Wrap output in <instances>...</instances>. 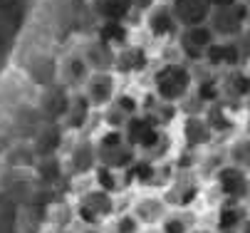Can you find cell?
<instances>
[{"label":"cell","mask_w":250,"mask_h":233,"mask_svg":"<svg viewBox=\"0 0 250 233\" xmlns=\"http://www.w3.org/2000/svg\"><path fill=\"white\" fill-rule=\"evenodd\" d=\"M206 62L210 67H218V70H238L243 64V55L235 40H216L210 45V50L206 52Z\"/></svg>","instance_id":"4fadbf2b"},{"label":"cell","mask_w":250,"mask_h":233,"mask_svg":"<svg viewBox=\"0 0 250 233\" xmlns=\"http://www.w3.org/2000/svg\"><path fill=\"white\" fill-rule=\"evenodd\" d=\"M69 99L72 92L64 85H50L45 89H40V99H38V112L50 122V124H62L67 109H69Z\"/></svg>","instance_id":"52a82bcc"},{"label":"cell","mask_w":250,"mask_h":233,"mask_svg":"<svg viewBox=\"0 0 250 233\" xmlns=\"http://www.w3.org/2000/svg\"><path fill=\"white\" fill-rule=\"evenodd\" d=\"M50 233H77V231H72V228H67V226H55Z\"/></svg>","instance_id":"e575fe53"},{"label":"cell","mask_w":250,"mask_h":233,"mask_svg":"<svg viewBox=\"0 0 250 233\" xmlns=\"http://www.w3.org/2000/svg\"><path fill=\"white\" fill-rule=\"evenodd\" d=\"M117 213V198L114 193H106L97 186L87 189L84 193H80L77 204H75V216L80 223L84 226H102L109 218H114Z\"/></svg>","instance_id":"3957f363"},{"label":"cell","mask_w":250,"mask_h":233,"mask_svg":"<svg viewBox=\"0 0 250 233\" xmlns=\"http://www.w3.org/2000/svg\"><path fill=\"white\" fill-rule=\"evenodd\" d=\"M62 139H64V129L62 124H45L35 131L32 137V154L40 156V159H50V156H57L60 147H62Z\"/></svg>","instance_id":"9a60e30c"},{"label":"cell","mask_w":250,"mask_h":233,"mask_svg":"<svg viewBox=\"0 0 250 233\" xmlns=\"http://www.w3.org/2000/svg\"><path fill=\"white\" fill-rule=\"evenodd\" d=\"M97 166H99V161H97V144H94L92 139H80L72 149H69L67 169L72 171L75 176L94 174Z\"/></svg>","instance_id":"8fae6325"},{"label":"cell","mask_w":250,"mask_h":233,"mask_svg":"<svg viewBox=\"0 0 250 233\" xmlns=\"http://www.w3.org/2000/svg\"><path fill=\"white\" fill-rule=\"evenodd\" d=\"M146 27H149V32L156 40H171V38H178V32H181V25H178V20L173 18L171 8L161 5V3L149 10Z\"/></svg>","instance_id":"7c38bea8"},{"label":"cell","mask_w":250,"mask_h":233,"mask_svg":"<svg viewBox=\"0 0 250 233\" xmlns=\"http://www.w3.org/2000/svg\"><path fill=\"white\" fill-rule=\"evenodd\" d=\"M181 134H184V144L188 149H203V147H208L213 142V137H216L203 114H188L184 119Z\"/></svg>","instance_id":"2e32d148"},{"label":"cell","mask_w":250,"mask_h":233,"mask_svg":"<svg viewBox=\"0 0 250 233\" xmlns=\"http://www.w3.org/2000/svg\"><path fill=\"white\" fill-rule=\"evenodd\" d=\"M248 186H250V174H245L233 164H223L216 171V189L223 196V204H245Z\"/></svg>","instance_id":"8992f818"},{"label":"cell","mask_w":250,"mask_h":233,"mask_svg":"<svg viewBox=\"0 0 250 233\" xmlns=\"http://www.w3.org/2000/svg\"><path fill=\"white\" fill-rule=\"evenodd\" d=\"M201 193V184L196 179V174L191 169H184L178 171L168 184H166V191H164V201L168 204V209L173 211H184L188 209Z\"/></svg>","instance_id":"5b68a950"},{"label":"cell","mask_w":250,"mask_h":233,"mask_svg":"<svg viewBox=\"0 0 250 233\" xmlns=\"http://www.w3.org/2000/svg\"><path fill=\"white\" fill-rule=\"evenodd\" d=\"M240 233H250V218L245 221V226H243V231H240Z\"/></svg>","instance_id":"8d00e7d4"},{"label":"cell","mask_w":250,"mask_h":233,"mask_svg":"<svg viewBox=\"0 0 250 233\" xmlns=\"http://www.w3.org/2000/svg\"><path fill=\"white\" fill-rule=\"evenodd\" d=\"M159 231L161 233H193V223L186 211H168L164 221L159 223Z\"/></svg>","instance_id":"4316f807"},{"label":"cell","mask_w":250,"mask_h":233,"mask_svg":"<svg viewBox=\"0 0 250 233\" xmlns=\"http://www.w3.org/2000/svg\"><path fill=\"white\" fill-rule=\"evenodd\" d=\"M99 42H104L112 50H122L124 45H129V30L124 22H104L99 27Z\"/></svg>","instance_id":"d4e9b609"},{"label":"cell","mask_w":250,"mask_h":233,"mask_svg":"<svg viewBox=\"0 0 250 233\" xmlns=\"http://www.w3.org/2000/svg\"><path fill=\"white\" fill-rule=\"evenodd\" d=\"M213 42H216V35L210 32L208 25L181 27V32H178V50H181V55L191 62L206 60V52L210 50Z\"/></svg>","instance_id":"ba28073f"},{"label":"cell","mask_w":250,"mask_h":233,"mask_svg":"<svg viewBox=\"0 0 250 233\" xmlns=\"http://www.w3.org/2000/svg\"><path fill=\"white\" fill-rule=\"evenodd\" d=\"M126 181L136 186H154L159 181V166L144 156H136V161L126 169Z\"/></svg>","instance_id":"cb8c5ba5"},{"label":"cell","mask_w":250,"mask_h":233,"mask_svg":"<svg viewBox=\"0 0 250 233\" xmlns=\"http://www.w3.org/2000/svg\"><path fill=\"white\" fill-rule=\"evenodd\" d=\"M97 144V161L104 169L112 171H126L129 166L136 161V151L131 149V144L124 139V131L119 129H106L104 134L94 142Z\"/></svg>","instance_id":"7a4b0ae2"},{"label":"cell","mask_w":250,"mask_h":233,"mask_svg":"<svg viewBox=\"0 0 250 233\" xmlns=\"http://www.w3.org/2000/svg\"><path fill=\"white\" fill-rule=\"evenodd\" d=\"M243 5H245V13H248V22H250V0H243Z\"/></svg>","instance_id":"d590c367"},{"label":"cell","mask_w":250,"mask_h":233,"mask_svg":"<svg viewBox=\"0 0 250 233\" xmlns=\"http://www.w3.org/2000/svg\"><path fill=\"white\" fill-rule=\"evenodd\" d=\"M134 10H151L154 5H159V0H129Z\"/></svg>","instance_id":"d6a6232c"},{"label":"cell","mask_w":250,"mask_h":233,"mask_svg":"<svg viewBox=\"0 0 250 233\" xmlns=\"http://www.w3.org/2000/svg\"><path fill=\"white\" fill-rule=\"evenodd\" d=\"M149 64V55L144 47H136V45H124L122 50H117L114 57V70L119 75H134L141 72Z\"/></svg>","instance_id":"ac0fdd59"},{"label":"cell","mask_w":250,"mask_h":233,"mask_svg":"<svg viewBox=\"0 0 250 233\" xmlns=\"http://www.w3.org/2000/svg\"><path fill=\"white\" fill-rule=\"evenodd\" d=\"M210 8H221V5H228V3H235V0H208Z\"/></svg>","instance_id":"836d02e7"},{"label":"cell","mask_w":250,"mask_h":233,"mask_svg":"<svg viewBox=\"0 0 250 233\" xmlns=\"http://www.w3.org/2000/svg\"><path fill=\"white\" fill-rule=\"evenodd\" d=\"M92 70H89V64L84 62L82 55H72V57H67L62 62V67H60V77L64 80L62 85L64 87H84V82L89 80Z\"/></svg>","instance_id":"7402d4cb"},{"label":"cell","mask_w":250,"mask_h":233,"mask_svg":"<svg viewBox=\"0 0 250 233\" xmlns=\"http://www.w3.org/2000/svg\"><path fill=\"white\" fill-rule=\"evenodd\" d=\"M82 94L87 97L92 109H106L117 99V77H114V72H92L89 80L84 82Z\"/></svg>","instance_id":"9c48e42d"},{"label":"cell","mask_w":250,"mask_h":233,"mask_svg":"<svg viewBox=\"0 0 250 233\" xmlns=\"http://www.w3.org/2000/svg\"><path fill=\"white\" fill-rule=\"evenodd\" d=\"M141 228H144V226L139 223V218H136L131 211H124V213H119V216L114 218L109 233H141Z\"/></svg>","instance_id":"4dcf8cb0"},{"label":"cell","mask_w":250,"mask_h":233,"mask_svg":"<svg viewBox=\"0 0 250 233\" xmlns=\"http://www.w3.org/2000/svg\"><path fill=\"white\" fill-rule=\"evenodd\" d=\"M245 206L250 209V186H248V196H245Z\"/></svg>","instance_id":"74e56055"},{"label":"cell","mask_w":250,"mask_h":233,"mask_svg":"<svg viewBox=\"0 0 250 233\" xmlns=\"http://www.w3.org/2000/svg\"><path fill=\"white\" fill-rule=\"evenodd\" d=\"M248 218H250V209L245 204H221L213 233H240Z\"/></svg>","instance_id":"e0dca14e"},{"label":"cell","mask_w":250,"mask_h":233,"mask_svg":"<svg viewBox=\"0 0 250 233\" xmlns=\"http://www.w3.org/2000/svg\"><path fill=\"white\" fill-rule=\"evenodd\" d=\"M131 213L139 218L141 226H159L164 221V216L168 213V204L164 201V196L156 193H144L134 201Z\"/></svg>","instance_id":"5bb4252c"},{"label":"cell","mask_w":250,"mask_h":233,"mask_svg":"<svg viewBox=\"0 0 250 233\" xmlns=\"http://www.w3.org/2000/svg\"><path fill=\"white\" fill-rule=\"evenodd\" d=\"M248 25V13L243 0H235V3L221 5V8H213L210 18H208V27L210 32L216 35V40H235L245 32Z\"/></svg>","instance_id":"277c9868"},{"label":"cell","mask_w":250,"mask_h":233,"mask_svg":"<svg viewBox=\"0 0 250 233\" xmlns=\"http://www.w3.org/2000/svg\"><path fill=\"white\" fill-rule=\"evenodd\" d=\"M250 97V75L238 70H230L223 80H221V99L228 102H243Z\"/></svg>","instance_id":"d6986e66"},{"label":"cell","mask_w":250,"mask_h":233,"mask_svg":"<svg viewBox=\"0 0 250 233\" xmlns=\"http://www.w3.org/2000/svg\"><path fill=\"white\" fill-rule=\"evenodd\" d=\"M144 117L151 119L159 129H164L166 124L173 122V117H176V105H166V102H161V99H154V102L146 105Z\"/></svg>","instance_id":"83f0119b"},{"label":"cell","mask_w":250,"mask_h":233,"mask_svg":"<svg viewBox=\"0 0 250 233\" xmlns=\"http://www.w3.org/2000/svg\"><path fill=\"white\" fill-rule=\"evenodd\" d=\"M92 10L104 22H124L134 8L129 0H92Z\"/></svg>","instance_id":"603a6c76"},{"label":"cell","mask_w":250,"mask_h":233,"mask_svg":"<svg viewBox=\"0 0 250 233\" xmlns=\"http://www.w3.org/2000/svg\"><path fill=\"white\" fill-rule=\"evenodd\" d=\"M94 186L97 189H102V191H106V193H119L122 191V186L126 184V181H122V176H126V171L122 174V171H112V169H104V166H97L94 169Z\"/></svg>","instance_id":"484cf974"},{"label":"cell","mask_w":250,"mask_h":233,"mask_svg":"<svg viewBox=\"0 0 250 233\" xmlns=\"http://www.w3.org/2000/svg\"><path fill=\"white\" fill-rule=\"evenodd\" d=\"M228 164L243 169L245 174H250V137L245 134L243 139L233 142L228 149Z\"/></svg>","instance_id":"f1b7e54d"},{"label":"cell","mask_w":250,"mask_h":233,"mask_svg":"<svg viewBox=\"0 0 250 233\" xmlns=\"http://www.w3.org/2000/svg\"><path fill=\"white\" fill-rule=\"evenodd\" d=\"M193 92V72L188 64L166 62L154 72V97L166 105H178Z\"/></svg>","instance_id":"6da1fadb"},{"label":"cell","mask_w":250,"mask_h":233,"mask_svg":"<svg viewBox=\"0 0 250 233\" xmlns=\"http://www.w3.org/2000/svg\"><path fill=\"white\" fill-rule=\"evenodd\" d=\"M171 13L178 20L181 27H198V25H208L210 18V3L208 0H171Z\"/></svg>","instance_id":"30bf717a"},{"label":"cell","mask_w":250,"mask_h":233,"mask_svg":"<svg viewBox=\"0 0 250 233\" xmlns=\"http://www.w3.org/2000/svg\"><path fill=\"white\" fill-rule=\"evenodd\" d=\"M206 117V122H208V127L213 129V134H221V131H228L230 127H233V119L228 117V109L223 107V105H210V109L203 114Z\"/></svg>","instance_id":"f546056e"},{"label":"cell","mask_w":250,"mask_h":233,"mask_svg":"<svg viewBox=\"0 0 250 233\" xmlns=\"http://www.w3.org/2000/svg\"><path fill=\"white\" fill-rule=\"evenodd\" d=\"M0 8H3V0H0Z\"/></svg>","instance_id":"ab89813d"},{"label":"cell","mask_w":250,"mask_h":233,"mask_svg":"<svg viewBox=\"0 0 250 233\" xmlns=\"http://www.w3.org/2000/svg\"><path fill=\"white\" fill-rule=\"evenodd\" d=\"M82 57H84V62L89 64V70H92V72H112V70H114L117 50L106 47V45L99 42V40H92V42L84 47Z\"/></svg>","instance_id":"ffe728a7"},{"label":"cell","mask_w":250,"mask_h":233,"mask_svg":"<svg viewBox=\"0 0 250 233\" xmlns=\"http://www.w3.org/2000/svg\"><path fill=\"white\" fill-rule=\"evenodd\" d=\"M248 137H250V114H248Z\"/></svg>","instance_id":"f35d334b"},{"label":"cell","mask_w":250,"mask_h":233,"mask_svg":"<svg viewBox=\"0 0 250 233\" xmlns=\"http://www.w3.org/2000/svg\"><path fill=\"white\" fill-rule=\"evenodd\" d=\"M38 176L45 181V184H52L62 176V166L57 161V156H50V159H40L38 161Z\"/></svg>","instance_id":"1f68e13d"},{"label":"cell","mask_w":250,"mask_h":233,"mask_svg":"<svg viewBox=\"0 0 250 233\" xmlns=\"http://www.w3.org/2000/svg\"><path fill=\"white\" fill-rule=\"evenodd\" d=\"M92 117V105L87 102V97L82 92H72V99H69V109L62 119V127L64 129H72V131H80L87 127Z\"/></svg>","instance_id":"44dd1931"}]
</instances>
